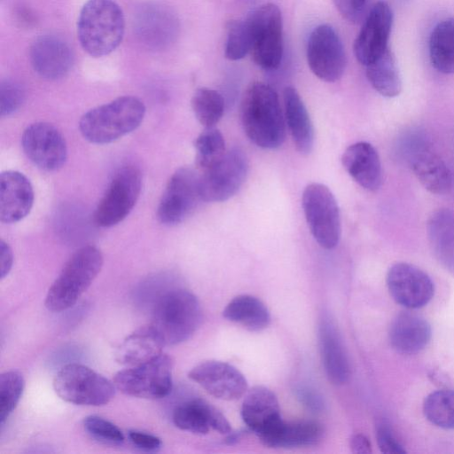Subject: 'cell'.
Wrapping results in <instances>:
<instances>
[{
  "instance_id": "6da1fadb",
  "label": "cell",
  "mask_w": 454,
  "mask_h": 454,
  "mask_svg": "<svg viewBox=\"0 0 454 454\" xmlns=\"http://www.w3.org/2000/svg\"><path fill=\"white\" fill-rule=\"evenodd\" d=\"M240 118L247 137L263 149H276L286 137L285 120L277 92L262 82L246 90L240 106Z\"/></svg>"
},
{
  "instance_id": "7a4b0ae2",
  "label": "cell",
  "mask_w": 454,
  "mask_h": 454,
  "mask_svg": "<svg viewBox=\"0 0 454 454\" xmlns=\"http://www.w3.org/2000/svg\"><path fill=\"white\" fill-rule=\"evenodd\" d=\"M124 14L114 0H88L77 21V37L82 49L98 58L110 54L121 43Z\"/></svg>"
},
{
  "instance_id": "3957f363",
  "label": "cell",
  "mask_w": 454,
  "mask_h": 454,
  "mask_svg": "<svg viewBox=\"0 0 454 454\" xmlns=\"http://www.w3.org/2000/svg\"><path fill=\"white\" fill-rule=\"evenodd\" d=\"M145 114V106L139 98L122 96L85 113L79 129L90 143L109 144L135 130Z\"/></svg>"
},
{
  "instance_id": "277c9868",
  "label": "cell",
  "mask_w": 454,
  "mask_h": 454,
  "mask_svg": "<svg viewBox=\"0 0 454 454\" xmlns=\"http://www.w3.org/2000/svg\"><path fill=\"white\" fill-rule=\"evenodd\" d=\"M103 262L102 253L94 246L75 251L50 286L45 307L53 312L73 307L100 272Z\"/></svg>"
},
{
  "instance_id": "5b68a950",
  "label": "cell",
  "mask_w": 454,
  "mask_h": 454,
  "mask_svg": "<svg viewBox=\"0 0 454 454\" xmlns=\"http://www.w3.org/2000/svg\"><path fill=\"white\" fill-rule=\"evenodd\" d=\"M201 320L202 310L197 297L187 290L175 289L157 301L150 325L164 345H176L187 340Z\"/></svg>"
},
{
  "instance_id": "8992f818",
  "label": "cell",
  "mask_w": 454,
  "mask_h": 454,
  "mask_svg": "<svg viewBox=\"0 0 454 454\" xmlns=\"http://www.w3.org/2000/svg\"><path fill=\"white\" fill-rule=\"evenodd\" d=\"M53 388L62 400L88 406L105 405L115 394L114 382L81 364L61 367L54 377Z\"/></svg>"
},
{
  "instance_id": "52a82bcc",
  "label": "cell",
  "mask_w": 454,
  "mask_h": 454,
  "mask_svg": "<svg viewBox=\"0 0 454 454\" xmlns=\"http://www.w3.org/2000/svg\"><path fill=\"white\" fill-rule=\"evenodd\" d=\"M251 33L254 62L268 71L277 69L283 57V20L279 8L271 3L254 9L246 18Z\"/></svg>"
},
{
  "instance_id": "ba28073f",
  "label": "cell",
  "mask_w": 454,
  "mask_h": 454,
  "mask_svg": "<svg viewBox=\"0 0 454 454\" xmlns=\"http://www.w3.org/2000/svg\"><path fill=\"white\" fill-rule=\"evenodd\" d=\"M301 203L315 240L325 249L335 247L340 239L341 221L338 203L330 189L323 184H309L303 191Z\"/></svg>"
},
{
  "instance_id": "9c48e42d",
  "label": "cell",
  "mask_w": 454,
  "mask_h": 454,
  "mask_svg": "<svg viewBox=\"0 0 454 454\" xmlns=\"http://www.w3.org/2000/svg\"><path fill=\"white\" fill-rule=\"evenodd\" d=\"M173 361L160 354L144 364L129 366L114 377L115 387L123 394L145 399H160L172 389Z\"/></svg>"
},
{
  "instance_id": "30bf717a",
  "label": "cell",
  "mask_w": 454,
  "mask_h": 454,
  "mask_svg": "<svg viewBox=\"0 0 454 454\" xmlns=\"http://www.w3.org/2000/svg\"><path fill=\"white\" fill-rule=\"evenodd\" d=\"M141 188L142 176L137 167L127 165L120 168L96 207L93 215L95 225L112 227L125 219L136 205Z\"/></svg>"
},
{
  "instance_id": "8fae6325",
  "label": "cell",
  "mask_w": 454,
  "mask_h": 454,
  "mask_svg": "<svg viewBox=\"0 0 454 454\" xmlns=\"http://www.w3.org/2000/svg\"><path fill=\"white\" fill-rule=\"evenodd\" d=\"M248 171L245 152L238 147L226 151L214 165L200 175L201 200L221 202L232 197L241 187Z\"/></svg>"
},
{
  "instance_id": "7c38bea8",
  "label": "cell",
  "mask_w": 454,
  "mask_h": 454,
  "mask_svg": "<svg viewBox=\"0 0 454 454\" xmlns=\"http://www.w3.org/2000/svg\"><path fill=\"white\" fill-rule=\"evenodd\" d=\"M201 200L200 175L192 168H178L169 178L157 207V218L174 226L191 215Z\"/></svg>"
},
{
  "instance_id": "4fadbf2b",
  "label": "cell",
  "mask_w": 454,
  "mask_h": 454,
  "mask_svg": "<svg viewBox=\"0 0 454 454\" xmlns=\"http://www.w3.org/2000/svg\"><path fill=\"white\" fill-rule=\"evenodd\" d=\"M306 55L310 70L322 81L336 82L345 71V49L340 36L330 25H318L310 32Z\"/></svg>"
},
{
  "instance_id": "5bb4252c",
  "label": "cell",
  "mask_w": 454,
  "mask_h": 454,
  "mask_svg": "<svg viewBox=\"0 0 454 454\" xmlns=\"http://www.w3.org/2000/svg\"><path fill=\"white\" fill-rule=\"evenodd\" d=\"M21 146L27 157L44 171L61 168L67 159L65 137L48 122L38 121L27 126L21 136Z\"/></svg>"
},
{
  "instance_id": "9a60e30c",
  "label": "cell",
  "mask_w": 454,
  "mask_h": 454,
  "mask_svg": "<svg viewBox=\"0 0 454 454\" xmlns=\"http://www.w3.org/2000/svg\"><path fill=\"white\" fill-rule=\"evenodd\" d=\"M386 282L393 299L407 309L422 308L434 296V286L430 277L407 262L393 264L387 273Z\"/></svg>"
},
{
  "instance_id": "2e32d148",
  "label": "cell",
  "mask_w": 454,
  "mask_h": 454,
  "mask_svg": "<svg viewBox=\"0 0 454 454\" xmlns=\"http://www.w3.org/2000/svg\"><path fill=\"white\" fill-rule=\"evenodd\" d=\"M188 376L209 395L221 400H236L247 389L244 375L233 365L222 361L200 363L189 372Z\"/></svg>"
},
{
  "instance_id": "e0dca14e",
  "label": "cell",
  "mask_w": 454,
  "mask_h": 454,
  "mask_svg": "<svg viewBox=\"0 0 454 454\" xmlns=\"http://www.w3.org/2000/svg\"><path fill=\"white\" fill-rule=\"evenodd\" d=\"M392 23V10L386 2H378L370 10L354 43L356 58L362 65L372 63L388 48Z\"/></svg>"
},
{
  "instance_id": "ac0fdd59",
  "label": "cell",
  "mask_w": 454,
  "mask_h": 454,
  "mask_svg": "<svg viewBox=\"0 0 454 454\" xmlns=\"http://www.w3.org/2000/svg\"><path fill=\"white\" fill-rule=\"evenodd\" d=\"M241 417L247 427L264 443L279 427L283 419L275 394L262 386H256L246 394Z\"/></svg>"
},
{
  "instance_id": "d6986e66",
  "label": "cell",
  "mask_w": 454,
  "mask_h": 454,
  "mask_svg": "<svg viewBox=\"0 0 454 454\" xmlns=\"http://www.w3.org/2000/svg\"><path fill=\"white\" fill-rule=\"evenodd\" d=\"M134 30L138 39L154 50L169 46L178 33V20L168 7L145 4L134 16Z\"/></svg>"
},
{
  "instance_id": "ffe728a7",
  "label": "cell",
  "mask_w": 454,
  "mask_h": 454,
  "mask_svg": "<svg viewBox=\"0 0 454 454\" xmlns=\"http://www.w3.org/2000/svg\"><path fill=\"white\" fill-rule=\"evenodd\" d=\"M30 61L39 76L53 81L68 74L74 63V55L72 49L62 38L44 35L33 43Z\"/></svg>"
},
{
  "instance_id": "44dd1931",
  "label": "cell",
  "mask_w": 454,
  "mask_h": 454,
  "mask_svg": "<svg viewBox=\"0 0 454 454\" xmlns=\"http://www.w3.org/2000/svg\"><path fill=\"white\" fill-rule=\"evenodd\" d=\"M34 203V190L29 179L16 170L0 175V220L17 223L25 218Z\"/></svg>"
},
{
  "instance_id": "7402d4cb",
  "label": "cell",
  "mask_w": 454,
  "mask_h": 454,
  "mask_svg": "<svg viewBox=\"0 0 454 454\" xmlns=\"http://www.w3.org/2000/svg\"><path fill=\"white\" fill-rule=\"evenodd\" d=\"M172 420L179 429L197 434H206L210 429L223 434L231 432V425L223 414L200 398L186 401L176 407Z\"/></svg>"
},
{
  "instance_id": "603a6c76",
  "label": "cell",
  "mask_w": 454,
  "mask_h": 454,
  "mask_svg": "<svg viewBox=\"0 0 454 454\" xmlns=\"http://www.w3.org/2000/svg\"><path fill=\"white\" fill-rule=\"evenodd\" d=\"M341 162L348 175L364 189L375 192L382 183V168L376 149L367 142L349 145Z\"/></svg>"
},
{
  "instance_id": "cb8c5ba5",
  "label": "cell",
  "mask_w": 454,
  "mask_h": 454,
  "mask_svg": "<svg viewBox=\"0 0 454 454\" xmlns=\"http://www.w3.org/2000/svg\"><path fill=\"white\" fill-rule=\"evenodd\" d=\"M432 330L421 316L404 311L392 321L388 337L392 348L403 355H414L424 349L430 341Z\"/></svg>"
},
{
  "instance_id": "d4e9b609",
  "label": "cell",
  "mask_w": 454,
  "mask_h": 454,
  "mask_svg": "<svg viewBox=\"0 0 454 454\" xmlns=\"http://www.w3.org/2000/svg\"><path fill=\"white\" fill-rule=\"evenodd\" d=\"M319 346L329 380L335 385L345 384L350 377V365L338 329L328 317L319 325Z\"/></svg>"
},
{
  "instance_id": "484cf974",
  "label": "cell",
  "mask_w": 454,
  "mask_h": 454,
  "mask_svg": "<svg viewBox=\"0 0 454 454\" xmlns=\"http://www.w3.org/2000/svg\"><path fill=\"white\" fill-rule=\"evenodd\" d=\"M427 233L435 259L454 276V212L434 211L427 221Z\"/></svg>"
},
{
  "instance_id": "4316f807",
  "label": "cell",
  "mask_w": 454,
  "mask_h": 454,
  "mask_svg": "<svg viewBox=\"0 0 454 454\" xmlns=\"http://www.w3.org/2000/svg\"><path fill=\"white\" fill-rule=\"evenodd\" d=\"M164 346L151 325H145L123 340L115 351V360L128 366L138 365L162 354Z\"/></svg>"
},
{
  "instance_id": "83f0119b",
  "label": "cell",
  "mask_w": 454,
  "mask_h": 454,
  "mask_svg": "<svg viewBox=\"0 0 454 454\" xmlns=\"http://www.w3.org/2000/svg\"><path fill=\"white\" fill-rule=\"evenodd\" d=\"M284 106L286 123L297 151L309 154L314 145V129L298 91L291 86L284 90Z\"/></svg>"
},
{
  "instance_id": "f1b7e54d",
  "label": "cell",
  "mask_w": 454,
  "mask_h": 454,
  "mask_svg": "<svg viewBox=\"0 0 454 454\" xmlns=\"http://www.w3.org/2000/svg\"><path fill=\"white\" fill-rule=\"evenodd\" d=\"M411 169L422 186L434 194H445L451 189V173L445 162L434 152L423 148L411 160Z\"/></svg>"
},
{
  "instance_id": "f546056e",
  "label": "cell",
  "mask_w": 454,
  "mask_h": 454,
  "mask_svg": "<svg viewBox=\"0 0 454 454\" xmlns=\"http://www.w3.org/2000/svg\"><path fill=\"white\" fill-rule=\"evenodd\" d=\"M223 316L252 332L265 329L270 322V315L265 304L248 294L233 298L224 308Z\"/></svg>"
},
{
  "instance_id": "4dcf8cb0",
  "label": "cell",
  "mask_w": 454,
  "mask_h": 454,
  "mask_svg": "<svg viewBox=\"0 0 454 454\" xmlns=\"http://www.w3.org/2000/svg\"><path fill=\"white\" fill-rule=\"evenodd\" d=\"M432 66L440 73L454 74V17L435 25L428 41Z\"/></svg>"
},
{
  "instance_id": "1f68e13d",
  "label": "cell",
  "mask_w": 454,
  "mask_h": 454,
  "mask_svg": "<svg viewBox=\"0 0 454 454\" xmlns=\"http://www.w3.org/2000/svg\"><path fill=\"white\" fill-rule=\"evenodd\" d=\"M321 426L310 420L283 422L264 445L272 448H292L317 443L322 436Z\"/></svg>"
},
{
  "instance_id": "d6a6232c",
  "label": "cell",
  "mask_w": 454,
  "mask_h": 454,
  "mask_svg": "<svg viewBox=\"0 0 454 454\" xmlns=\"http://www.w3.org/2000/svg\"><path fill=\"white\" fill-rule=\"evenodd\" d=\"M365 67L367 79L377 92L386 98H395L400 94L401 76L389 48Z\"/></svg>"
},
{
  "instance_id": "836d02e7",
  "label": "cell",
  "mask_w": 454,
  "mask_h": 454,
  "mask_svg": "<svg viewBox=\"0 0 454 454\" xmlns=\"http://www.w3.org/2000/svg\"><path fill=\"white\" fill-rule=\"evenodd\" d=\"M428 421L443 429H454V390L442 389L429 394L423 403Z\"/></svg>"
},
{
  "instance_id": "e575fe53",
  "label": "cell",
  "mask_w": 454,
  "mask_h": 454,
  "mask_svg": "<svg viewBox=\"0 0 454 454\" xmlns=\"http://www.w3.org/2000/svg\"><path fill=\"white\" fill-rule=\"evenodd\" d=\"M192 108L199 122L205 128L214 127L222 118L224 100L216 90L199 88L192 98Z\"/></svg>"
},
{
  "instance_id": "d590c367",
  "label": "cell",
  "mask_w": 454,
  "mask_h": 454,
  "mask_svg": "<svg viewBox=\"0 0 454 454\" xmlns=\"http://www.w3.org/2000/svg\"><path fill=\"white\" fill-rule=\"evenodd\" d=\"M195 162L201 171L218 161L226 153L222 133L215 128H206L195 140Z\"/></svg>"
},
{
  "instance_id": "8d00e7d4",
  "label": "cell",
  "mask_w": 454,
  "mask_h": 454,
  "mask_svg": "<svg viewBox=\"0 0 454 454\" xmlns=\"http://www.w3.org/2000/svg\"><path fill=\"white\" fill-rule=\"evenodd\" d=\"M25 387L23 375L18 371H8L0 377V423L4 424L14 411Z\"/></svg>"
},
{
  "instance_id": "74e56055",
  "label": "cell",
  "mask_w": 454,
  "mask_h": 454,
  "mask_svg": "<svg viewBox=\"0 0 454 454\" xmlns=\"http://www.w3.org/2000/svg\"><path fill=\"white\" fill-rule=\"evenodd\" d=\"M252 39L247 20H235L226 27L224 56L230 60L243 59L251 51Z\"/></svg>"
},
{
  "instance_id": "f35d334b",
  "label": "cell",
  "mask_w": 454,
  "mask_h": 454,
  "mask_svg": "<svg viewBox=\"0 0 454 454\" xmlns=\"http://www.w3.org/2000/svg\"><path fill=\"white\" fill-rule=\"evenodd\" d=\"M83 427L88 434L102 442L121 444L124 441L122 432L114 424L101 417H86L83 419Z\"/></svg>"
},
{
  "instance_id": "ab89813d",
  "label": "cell",
  "mask_w": 454,
  "mask_h": 454,
  "mask_svg": "<svg viewBox=\"0 0 454 454\" xmlns=\"http://www.w3.org/2000/svg\"><path fill=\"white\" fill-rule=\"evenodd\" d=\"M26 93L23 86L17 81L6 78L0 82V114L10 116L22 106Z\"/></svg>"
},
{
  "instance_id": "60d3db41",
  "label": "cell",
  "mask_w": 454,
  "mask_h": 454,
  "mask_svg": "<svg viewBox=\"0 0 454 454\" xmlns=\"http://www.w3.org/2000/svg\"><path fill=\"white\" fill-rule=\"evenodd\" d=\"M340 14L347 21L356 24L367 15L369 0H333Z\"/></svg>"
},
{
  "instance_id": "b9f144b4",
  "label": "cell",
  "mask_w": 454,
  "mask_h": 454,
  "mask_svg": "<svg viewBox=\"0 0 454 454\" xmlns=\"http://www.w3.org/2000/svg\"><path fill=\"white\" fill-rule=\"evenodd\" d=\"M376 438L380 450L387 454H403L406 450L395 438L392 430L385 423H380L376 429Z\"/></svg>"
},
{
  "instance_id": "7bdbcfd3",
  "label": "cell",
  "mask_w": 454,
  "mask_h": 454,
  "mask_svg": "<svg viewBox=\"0 0 454 454\" xmlns=\"http://www.w3.org/2000/svg\"><path fill=\"white\" fill-rule=\"evenodd\" d=\"M130 442L137 448L145 451H155L161 447L159 437L137 430H130L128 433Z\"/></svg>"
},
{
  "instance_id": "ee69618b",
  "label": "cell",
  "mask_w": 454,
  "mask_h": 454,
  "mask_svg": "<svg viewBox=\"0 0 454 454\" xmlns=\"http://www.w3.org/2000/svg\"><path fill=\"white\" fill-rule=\"evenodd\" d=\"M297 395L301 402L311 410L320 411L323 408L321 397L310 388L300 387Z\"/></svg>"
},
{
  "instance_id": "f6af8a7d",
  "label": "cell",
  "mask_w": 454,
  "mask_h": 454,
  "mask_svg": "<svg viewBox=\"0 0 454 454\" xmlns=\"http://www.w3.org/2000/svg\"><path fill=\"white\" fill-rule=\"evenodd\" d=\"M0 264L1 278L3 279L9 274L13 264L12 250L9 244L3 239L0 241Z\"/></svg>"
},
{
  "instance_id": "bcb514c9",
  "label": "cell",
  "mask_w": 454,
  "mask_h": 454,
  "mask_svg": "<svg viewBox=\"0 0 454 454\" xmlns=\"http://www.w3.org/2000/svg\"><path fill=\"white\" fill-rule=\"evenodd\" d=\"M350 449L353 453L357 454H367L372 451L370 441L361 434H354L351 437Z\"/></svg>"
}]
</instances>
